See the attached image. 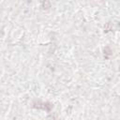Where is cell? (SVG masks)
<instances>
[{
  "label": "cell",
  "instance_id": "1",
  "mask_svg": "<svg viewBox=\"0 0 120 120\" xmlns=\"http://www.w3.org/2000/svg\"><path fill=\"white\" fill-rule=\"evenodd\" d=\"M34 107L38 108V109H43V110H45L47 112H50L51 109L52 108V105L50 102H40V101H38V102H34Z\"/></svg>",
  "mask_w": 120,
  "mask_h": 120
},
{
  "label": "cell",
  "instance_id": "2",
  "mask_svg": "<svg viewBox=\"0 0 120 120\" xmlns=\"http://www.w3.org/2000/svg\"><path fill=\"white\" fill-rule=\"evenodd\" d=\"M112 51L111 50V48H110L109 46H106V47L104 48V54H105V57L108 58V56L112 55Z\"/></svg>",
  "mask_w": 120,
  "mask_h": 120
},
{
  "label": "cell",
  "instance_id": "3",
  "mask_svg": "<svg viewBox=\"0 0 120 120\" xmlns=\"http://www.w3.org/2000/svg\"><path fill=\"white\" fill-rule=\"evenodd\" d=\"M111 29H112V27H111V23H110V22H108V23L104 26V32H105V33H107V32H109Z\"/></svg>",
  "mask_w": 120,
  "mask_h": 120
},
{
  "label": "cell",
  "instance_id": "4",
  "mask_svg": "<svg viewBox=\"0 0 120 120\" xmlns=\"http://www.w3.org/2000/svg\"><path fill=\"white\" fill-rule=\"evenodd\" d=\"M41 5L43 6V8H45V7H47V8H50L51 3H50V2H42V3H41Z\"/></svg>",
  "mask_w": 120,
  "mask_h": 120
}]
</instances>
